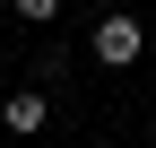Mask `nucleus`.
I'll list each match as a JSON object with an SVG mask.
<instances>
[{"label": "nucleus", "instance_id": "nucleus-1", "mask_svg": "<svg viewBox=\"0 0 156 148\" xmlns=\"http://www.w3.org/2000/svg\"><path fill=\"white\" fill-rule=\"evenodd\" d=\"M139 52H147V26H139L130 9H113L104 26H95V61H104V70H130Z\"/></svg>", "mask_w": 156, "mask_h": 148}, {"label": "nucleus", "instance_id": "nucleus-2", "mask_svg": "<svg viewBox=\"0 0 156 148\" xmlns=\"http://www.w3.org/2000/svg\"><path fill=\"white\" fill-rule=\"evenodd\" d=\"M0 113H9V131H44V122H52V105H44V96H9Z\"/></svg>", "mask_w": 156, "mask_h": 148}, {"label": "nucleus", "instance_id": "nucleus-3", "mask_svg": "<svg viewBox=\"0 0 156 148\" xmlns=\"http://www.w3.org/2000/svg\"><path fill=\"white\" fill-rule=\"evenodd\" d=\"M17 17H35V26H44V17H61V0H17Z\"/></svg>", "mask_w": 156, "mask_h": 148}]
</instances>
